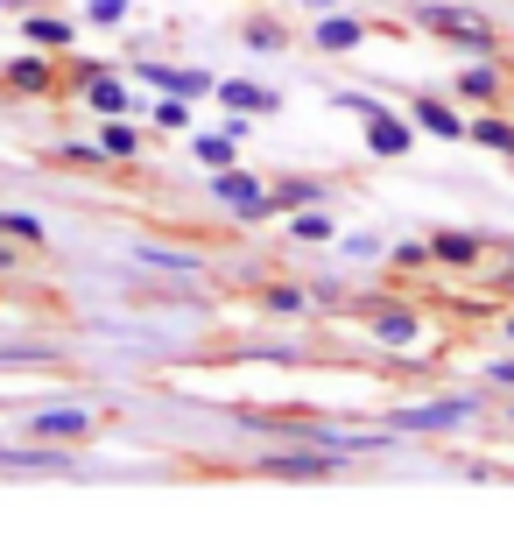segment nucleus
<instances>
[{
  "label": "nucleus",
  "mask_w": 514,
  "mask_h": 557,
  "mask_svg": "<svg viewBox=\"0 0 514 557\" xmlns=\"http://www.w3.org/2000/svg\"><path fill=\"white\" fill-rule=\"evenodd\" d=\"M416 22L444 42H465V50H493V42H501L487 14H465V8H416Z\"/></svg>",
  "instance_id": "1"
},
{
  "label": "nucleus",
  "mask_w": 514,
  "mask_h": 557,
  "mask_svg": "<svg viewBox=\"0 0 514 557\" xmlns=\"http://www.w3.org/2000/svg\"><path fill=\"white\" fill-rule=\"evenodd\" d=\"M212 198L226 205V212H240V219H268L275 212L268 190H261L254 177H240V170H212Z\"/></svg>",
  "instance_id": "2"
},
{
  "label": "nucleus",
  "mask_w": 514,
  "mask_h": 557,
  "mask_svg": "<svg viewBox=\"0 0 514 557\" xmlns=\"http://www.w3.org/2000/svg\"><path fill=\"white\" fill-rule=\"evenodd\" d=\"M366 149H374L380 163H402V156L416 149V127H409V121H394V113L380 107V113H366Z\"/></svg>",
  "instance_id": "3"
},
{
  "label": "nucleus",
  "mask_w": 514,
  "mask_h": 557,
  "mask_svg": "<svg viewBox=\"0 0 514 557\" xmlns=\"http://www.w3.org/2000/svg\"><path fill=\"white\" fill-rule=\"evenodd\" d=\"M473 409H479L473 395H459V403H423V409H402V417H394V431H459Z\"/></svg>",
  "instance_id": "4"
},
{
  "label": "nucleus",
  "mask_w": 514,
  "mask_h": 557,
  "mask_svg": "<svg viewBox=\"0 0 514 557\" xmlns=\"http://www.w3.org/2000/svg\"><path fill=\"white\" fill-rule=\"evenodd\" d=\"M331 466H339V451H268L261 473H275V480H325Z\"/></svg>",
  "instance_id": "5"
},
{
  "label": "nucleus",
  "mask_w": 514,
  "mask_h": 557,
  "mask_svg": "<svg viewBox=\"0 0 514 557\" xmlns=\"http://www.w3.org/2000/svg\"><path fill=\"white\" fill-rule=\"evenodd\" d=\"M218 99H226L233 113H275V107H283L268 85H247V78H218Z\"/></svg>",
  "instance_id": "6"
},
{
  "label": "nucleus",
  "mask_w": 514,
  "mask_h": 557,
  "mask_svg": "<svg viewBox=\"0 0 514 557\" xmlns=\"http://www.w3.org/2000/svg\"><path fill=\"white\" fill-rule=\"evenodd\" d=\"M141 78L149 85H163V92H184V99H204V92H218L204 71H170V64H141Z\"/></svg>",
  "instance_id": "7"
},
{
  "label": "nucleus",
  "mask_w": 514,
  "mask_h": 557,
  "mask_svg": "<svg viewBox=\"0 0 514 557\" xmlns=\"http://www.w3.org/2000/svg\"><path fill=\"white\" fill-rule=\"evenodd\" d=\"M366 332H374L380 346H416L423 318H416V311H374V318H366Z\"/></svg>",
  "instance_id": "8"
},
{
  "label": "nucleus",
  "mask_w": 514,
  "mask_h": 557,
  "mask_svg": "<svg viewBox=\"0 0 514 557\" xmlns=\"http://www.w3.org/2000/svg\"><path fill=\"white\" fill-rule=\"evenodd\" d=\"M85 107L113 121V113H127V85H121V78H106V71H85Z\"/></svg>",
  "instance_id": "9"
},
{
  "label": "nucleus",
  "mask_w": 514,
  "mask_h": 557,
  "mask_svg": "<svg viewBox=\"0 0 514 557\" xmlns=\"http://www.w3.org/2000/svg\"><path fill=\"white\" fill-rule=\"evenodd\" d=\"M430 261H444V269H473V261H479V233H437Z\"/></svg>",
  "instance_id": "10"
},
{
  "label": "nucleus",
  "mask_w": 514,
  "mask_h": 557,
  "mask_svg": "<svg viewBox=\"0 0 514 557\" xmlns=\"http://www.w3.org/2000/svg\"><path fill=\"white\" fill-rule=\"evenodd\" d=\"M85 431H92L85 409H42V417L28 423V437H85Z\"/></svg>",
  "instance_id": "11"
},
{
  "label": "nucleus",
  "mask_w": 514,
  "mask_h": 557,
  "mask_svg": "<svg viewBox=\"0 0 514 557\" xmlns=\"http://www.w3.org/2000/svg\"><path fill=\"white\" fill-rule=\"evenodd\" d=\"M360 36H366V28L352 22V14H325V22H317V50H331V57L360 50Z\"/></svg>",
  "instance_id": "12"
},
{
  "label": "nucleus",
  "mask_w": 514,
  "mask_h": 557,
  "mask_svg": "<svg viewBox=\"0 0 514 557\" xmlns=\"http://www.w3.org/2000/svg\"><path fill=\"white\" fill-rule=\"evenodd\" d=\"M459 99L493 107V99H501V71H493V64H465V71H459Z\"/></svg>",
  "instance_id": "13"
},
{
  "label": "nucleus",
  "mask_w": 514,
  "mask_h": 557,
  "mask_svg": "<svg viewBox=\"0 0 514 557\" xmlns=\"http://www.w3.org/2000/svg\"><path fill=\"white\" fill-rule=\"evenodd\" d=\"M416 127H430V135H444V141H459V135H465V121L444 107V99H416Z\"/></svg>",
  "instance_id": "14"
},
{
  "label": "nucleus",
  "mask_w": 514,
  "mask_h": 557,
  "mask_svg": "<svg viewBox=\"0 0 514 557\" xmlns=\"http://www.w3.org/2000/svg\"><path fill=\"white\" fill-rule=\"evenodd\" d=\"M465 135H473L479 149H501V156H514V121H493V113H487V121H473Z\"/></svg>",
  "instance_id": "15"
},
{
  "label": "nucleus",
  "mask_w": 514,
  "mask_h": 557,
  "mask_svg": "<svg viewBox=\"0 0 514 557\" xmlns=\"http://www.w3.org/2000/svg\"><path fill=\"white\" fill-rule=\"evenodd\" d=\"M268 205H275V212H303V205H317V184L289 177V184H275V190H268Z\"/></svg>",
  "instance_id": "16"
},
{
  "label": "nucleus",
  "mask_w": 514,
  "mask_h": 557,
  "mask_svg": "<svg viewBox=\"0 0 514 557\" xmlns=\"http://www.w3.org/2000/svg\"><path fill=\"white\" fill-rule=\"evenodd\" d=\"M28 42H42V50H64V42H71V22H57V14H36V22H28Z\"/></svg>",
  "instance_id": "17"
},
{
  "label": "nucleus",
  "mask_w": 514,
  "mask_h": 557,
  "mask_svg": "<svg viewBox=\"0 0 514 557\" xmlns=\"http://www.w3.org/2000/svg\"><path fill=\"white\" fill-rule=\"evenodd\" d=\"M198 163L204 170H233V135H198Z\"/></svg>",
  "instance_id": "18"
},
{
  "label": "nucleus",
  "mask_w": 514,
  "mask_h": 557,
  "mask_svg": "<svg viewBox=\"0 0 514 557\" xmlns=\"http://www.w3.org/2000/svg\"><path fill=\"white\" fill-rule=\"evenodd\" d=\"M289 233H297V240H331V219L317 212V205H303V212L289 219Z\"/></svg>",
  "instance_id": "19"
},
{
  "label": "nucleus",
  "mask_w": 514,
  "mask_h": 557,
  "mask_svg": "<svg viewBox=\"0 0 514 557\" xmlns=\"http://www.w3.org/2000/svg\"><path fill=\"white\" fill-rule=\"evenodd\" d=\"M0 233H8V240H28V247H36V240H42V219H36V212H0Z\"/></svg>",
  "instance_id": "20"
},
{
  "label": "nucleus",
  "mask_w": 514,
  "mask_h": 557,
  "mask_svg": "<svg viewBox=\"0 0 514 557\" xmlns=\"http://www.w3.org/2000/svg\"><path fill=\"white\" fill-rule=\"evenodd\" d=\"M0 466H14V473H28V466H36V473H57V451H0Z\"/></svg>",
  "instance_id": "21"
},
{
  "label": "nucleus",
  "mask_w": 514,
  "mask_h": 557,
  "mask_svg": "<svg viewBox=\"0 0 514 557\" xmlns=\"http://www.w3.org/2000/svg\"><path fill=\"white\" fill-rule=\"evenodd\" d=\"M8 85H22V92H50V71H42L36 57H22V64L8 71Z\"/></svg>",
  "instance_id": "22"
},
{
  "label": "nucleus",
  "mask_w": 514,
  "mask_h": 557,
  "mask_svg": "<svg viewBox=\"0 0 514 557\" xmlns=\"http://www.w3.org/2000/svg\"><path fill=\"white\" fill-rule=\"evenodd\" d=\"M247 50H283V22H268V14L247 22Z\"/></svg>",
  "instance_id": "23"
},
{
  "label": "nucleus",
  "mask_w": 514,
  "mask_h": 557,
  "mask_svg": "<svg viewBox=\"0 0 514 557\" xmlns=\"http://www.w3.org/2000/svg\"><path fill=\"white\" fill-rule=\"evenodd\" d=\"M155 127H190V107H184V92L155 99Z\"/></svg>",
  "instance_id": "24"
},
{
  "label": "nucleus",
  "mask_w": 514,
  "mask_h": 557,
  "mask_svg": "<svg viewBox=\"0 0 514 557\" xmlns=\"http://www.w3.org/2000/svg\"><path fill=\"white\" fill-rule=\"evenodd\" d=\"M106 156H135V127H121V113H113V127H106Z\"/></svg>",
  "instance_id": "25"
},
{
  "label": "nucleus",
  "mask_w": 514,
  "mask_h": 557,
  "mask_svg": "<svg viewBox=\"0 0 514 557\" xmlns=\"http://www.w3.org/2000/svg\"><path fill=\"white\" fill-rule=\"evenodd\" d=\"M331 107H346V113H360V121H366V113H380V99L374 92H339Z\"/></svg>",
  "instance_id": "26"
},
{
  "label": "nucleus",
  "mask_w": 514,
  "mask_h": 557,
  "mask_svg": "<svg viewBox=\"0 0 514 557\" xmlns=\"http://www.w3.org/2000/svg\"><path fill=\"white\" fill-rule=\"evenodd\" d=\"M423 261H430V247H423V240H402V247H394V269H423Z\"/></svg>",
  "instance_id": "27"
},
{
  "label": "nucleus",
  "mask_w": 514,
  "mask_h": 557,
  "mask_svg": "<svg viewBox=\"0 0 514 557\" xmlns=\"http://www.w3.org/2000/svg\"><path fill=\"white\" fill-rule=\"evenodd\" d=\"M346 255H360V261H374V255H380V240H374V233H352V240H346Z\"/></svg>",
  "instance_id": "28"
},
{
  "label": "nucleus",
  "mask_w": 514,
  "mask_h": 557,
  "mask_svg": "<svg viewBox=\"0 0 514 557\" xmlns=\"http://www.w3.org/2000/svg\"><path fill=\"white\" fill-rule=\"evenodd\" d=\"M127 14V0H92V22H121Z\"/></svg>",
  "instance_id": "29"
},
{
  "label": "nucleus",
  "mask_w": 514,
  "mask_h": 557,
  "mask_svg": "<svg viewBox=\"0 0 514 557\" xmlns=\"http://www.w3.org/2000/svg\"><path fill=\"white\" fill-rule=\"evenodd\" d=\"M487 381H501V388H514V360H493V368H487Z\"/></svg>",
  "instance_id": "30"
},
{
  "label": "nucleus",
  "mask_w": 514,
  "mask_h": 557,
  "mask_svg": "<svg viewBox=\"0 0 514 557\" xmlns=\"http://www.w3.org/2000/svg\"><path fill=\"white\" fill-rule=\"evenodd\" d=\"M0 269H14V247H0Z\"/></svg>",
  "instance_id": "31"
},
{
  "label": "nucleus",
  "mask_w": 514,
  "mask_h": 557,
  "mask_svg": "<svg viewBox=\"0 0 514 557\" xmlns=\"http://www.w3.org/2000/svg\"><path fill=\"white\" fill-rule=\"evenodd\" d=\"M303 8H317V14H325V8H331V0H303Z\"/></svg>",
  "instance_id": "32"
},
{
  "label": "nucleus",
  "mask_w": 514,
  "mask_h": 557,
  "mask_svg": "<svg viewBox=\"0 0 514 557\" xmlns=\"http://www.w3.org/2000/svg\"><path fill=\"white\" fill-rule=\"evenodd\" d=\"M0 8H28V0H0Z\"/></svg>",
  "instance_id": "33"
},
{
  "label": "nucleus",
  "mask_w": 514,
  "mask_h": 557,
  "mask_svg": "<svg viewBox=\"0 0 514 557\" xmlns=\"http://www.w3.org/2000/svg\"><path fill=\"white\" fill-rule=\"evenodd\" d=\"M507 283H514V255H507Z\"/></svg>",
  "instance_id": "34"
},
{
  "label": "nucleus",
  "mask_w": 514,
  "mask_h": 557,
  "mask_svg": "<svg viewBox=\"0 0 514 557\" xmlns=\"http://www.w3.org/2000/svg\"><path fill=\"white\" fill-rule=\"evenodd\" d=\"M507 339H514V318H507Z\"/></svg>",
  "instance_id": "35"
}]
</instances>
